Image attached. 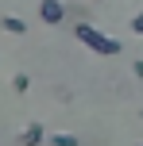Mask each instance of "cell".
Returning a JSON list of instances; mask_svg holds the SVG:
<instances>
[{
	"instance_id": "obj_3",
	"label": "cell",
	"mask_w": 143,
	"mask_h": 146,
	"mask_svg": "<svg viewBox=\"0 0 143 146\" xmlns=\"http://www.w3.org/2000/svg\"><path fill=\"white\" fill-rule=\"evenodd\" d=\"M19 142L23 146H39V142H43V127H39V123L23 127V131H19Z\"/></svg>"
},
{
	"instance_id": "obj_8",
	"label": "cell",
	"mask_w": 143,
	"mask_h": 146,
	"mask_svg": "<svg viewBox=\"0 0 143 146\" xmlns=\"http://www.w3.org/2000/svg\"><path fill=\"white\" fill-rule=\"evenodd\" d=\"M132 73H136V77H143V62H132Z\"/></svg>"
},
{
	"instance_id": "obj_2",
	"label": "cell",
	"mask_w": 143,
	"mask_h": 146,
	"mask_svg": "<svg viewBox=\"0 0 143 146\" xmlns=\"http://www.w3.org/2000/svg\"><path fill=\"white\" fill-rule=\"evenodd\" d=\"M62 15H66V4H62V0H43V4H39V19L43 23H62Z\"/></svg>"
},
{
	"instance_id": "obj_6",
	"label": "cell",
	"mask_w": 143,
	"mask_h": 146,
	"mask_svg": "<svg viewBox=\"0 0 143 146\" xmlns=\"http://www.w3.org/2000/svg\"><path fill=\"white\" fill-rule=\"evenodd\" d=\"M27 85H31L27 73H15V77H12V88H15V92H27Z\"/></svg>"
},
{
	"instance_id": "obj_4",
	"label": "cell",
	"mask_w": 143,
	"mask_h": 146,
	"mask_svg": "<svg viewBox=\"0 0 143 146\" xmlns=\"http://www.w3.org/2000/svg\"><path fill=\"white\" fill-rule=\"evenodd\" d=\"M0 27L12 31V35H23V31H27V23H23L19 15H4V19H0Z\"/></svg>"
},
{
	"instance_id": "obj_7",
	"label": "cell",
	"mask_w": 143,
	"mask_h": 146,
	"mask_svg": "<svg viewBox=\"0 0 143 146\" xmlns=\"http://www.w3.org/2000/svg\"><path fill=\"white\" fill-rule=\"evenodd\" d=\"M132 31L143 38V12H136V15H132Z\"/></svg>"
},
{
	"instance_id": "obj_9",
	"label": "cell",
	"mask_w": 143,
	"mask_h": 146,
	"mask_svg": "<svg viewBox=\"0 0 143 146\" xmlns=\"http://www.w3.org/2000/svg\"><path fill=\"white\" fill-rule=\"evenodd\" d=\"M139 119H143V111H139Z\"/></svg>"
},
{
	"instance_id": "obj_5",
	"label": "cell",
	"mask_w": 143,
	"mask_h": 146,
	"mask_svg": "<svg viewBox=\"0 0 143 146\" xmlns=\"http://www.w3.org/2000/svg\"><path fill=\"white\" fill-rule=\"evenodd\" d=\"M50 146H77L74 135H50Z\"/></svg>"
},
{
	"instance_id": "obj_1",
	"label": "cell",
	"mask_w": 143,
	"mask_h": 146,
	"mask_svg": "<svg viewBox=\"0 0 143 146\" xmlns=\"http://www.w3.org/2000/svg\"><path fill=\"white\" fill-rule=\"evenodd\" d=\"M77 38H81L85 46H93L97 54H105V58H112V54H120V42L116 38H108V35H101V31H93L89 23H77V31H74Z\"/></svg>"
},
{
	"instance_id": "obj_10",
	"label": "cell",
	"mask_w": 143,
	"mask_h": 146,
	"mask_svg": "<svg viewBox=\"0 0 143 146\" xmlns=\"http://www.w3.org/2000/svg\"><path fill=\"white\" fill-rule=\"evenodd\" d=\"M139 146H143V142H139Z\"/></svg>"
}]
</instances>
